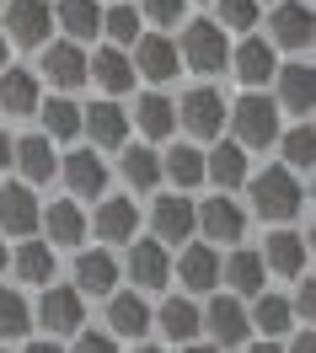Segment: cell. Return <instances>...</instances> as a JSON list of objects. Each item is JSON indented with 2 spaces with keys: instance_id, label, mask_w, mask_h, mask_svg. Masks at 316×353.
Wrapping results in <instances>:
<instances>
[{
  "instance_id": "14",
  "label": "cell",
  "mask_w": 316,
  "mask_h": 353,
  "mask_svg": "<svg viewBox=\"0 0 316 353\" xmlns=\"http://www.w3.org/2000/svg\"><path fill=\"white\" fill-rule=\"evenodd\" d=\"M177 279H182L188 289H215V284H220V257H215V246L193 241V246L177 257Z\"/></svg>"
},
{
  "instance_id": "19",
  "label": "cell",
  "mask_w": 316,
  "mask_h": 353,
  "mask_svg": "<svg viewBox=\"0 0 316 353\" xmlns=\"http://www.w3.org/2000/svg\"><path fill=\"white\" fill-rule=\"evenodd\" d=\"M65 176H70V188H75L81 199H97V193L108 188V166H102L91 150H75V155H70V161H65Z\"/></svg>"
},
{
  "instance_id": "15",
  "label": "cell",
  "mask_w": 316,
  "mask_h": 353,
  "mask_svg": "<svg viewBox=\"0 0 316 353\" xmlns=\"http://www.w3.org/2000/svg\"><path fill=\"white\" fill-rule=\"evenodd\" d=\"M263 263L273 273H284V279H300L306 273V241L295 236V230H273L268 246H263Z\"/></svg>"
},
{
  "instance_id": "28",
  "label": "cell",
  "mask_w": 316,
  "mask_h": 353,
  "mask_svg": "<svg viewBox=\"0 0 316 353\" xmlns=\"http://www.w3.org/2000/svg\"><path fill=\"white\" fill-rule=\"evenodd\" d=\"M43 139H75V134H81V108H75V102H70V97H48L43 108Z\"/></svg>"
},
{
  "instance_id": "13",
  "label": "cell",
  "mask_w": 316,
  "mask_h": 353,
  "mask_svg": "<svg viewBox=\"0 0 316 353\" xmlns=\"http://www.w3.org/2000/svg\"><path fill=\"white\" fill-rule=\"evenodd\" d=\"M166 273H172V263H166V246L161 241H135L129 246V279L145 289H161L166 284Z\"/></svg>"
},
{
  "instance_id": "50",
  "label": "cell",
  "mask_w": 316,
  "mask_h": 353,
  "mask_svg": "<svg viewBox=\"0 0 316 353\" xmlns=\"http://www.w3.org/2000/svg\"><path fill=\"white\" fill-rule=\"evenodd\" d=\"M188 353H220V348H188Z\"/></svg>"
},
{
  "instance_id": "10",
  "label": "cell",
  "mask_w": 316,
  "mask_h": 353,
  "mask_svg": "<svg viewBox=\"0 0 316 353\" xmlns=\"http://www.w3.org/2000/svg\"><path fill=\"white\" fill-rule=\"evenodd\" d=\"M81 129H91V139L97 145H124V134H129V112L118 108V102H91L86 112H81Z\"/></svg>"
},
{
  "instance_id": "9",
  "label": "cell",
  "mask_w": 316,
  "mask_h": 353,
  "mask_svg": "<svg viewBox=\"0 0 316 353\" xmlns=\"http://www.w3.org/2000/svg\"><path fill=\"white\" fill-rule=\"evenodd\" d=\"M193 225H204L209 241H241V230H247L241 209H236L230 199H209L204 209H193Z\"/></svg>"
},
{
  "instance_id": "25",
  "label": "cell",
  "mask_w": 316,
  "mask_h": 353,
  "mask_svg": "<svg viewBox=\"0 0 316 353\" xmlns=\"http://www.w3.org/2000/svg\"><path fill=\"white\" fill-rule=\"evenodd\" d=\"M108 321H113L118 337H139V332H150V305L139 294H118L113 305H108Z\"/></svg>"
},
{
  "instance_id": "46",
  "label": "cell",
  "mask_w": 316,
  "mask_h": 353,
  "mask_svg": "<svg viewBox=\"0 0 316 353\" xmlns=\"http://www.w3.org/2000/svg\"><path fill=\"white\" fill-rule=\"evenodd\" d=\"M11 150H17V145H11V139H6V129H0V172L11 166Z\"/></svg>"
},
{
  "instance_id": "53",
  "label": "cell",
  "mask_w": 316,
  "mask_h": 353,
  "mask_svg": "<svg viewBox=\"0 0 316 353\" xmlns=\"http://www.w3.org/2000/svg\"><path fill=\"white\" fill-rule=\"evenodd\" d=\"M0 353H6V348H0Z\"/></svg>"
},
{
  "instance_id": "17",
  "label": "cell",
  "mask_w": 316,
  "mask_h": 353,
  "mask_svg": "<svg viewBox=\"0 0 316 353\" xmlns=\"http://www.w3.org/2000/svg\"><path fill=\"white\" fill-rule=\"evenodd\" d=\"M199 321L215 332V343H220V348H230V343H241V337H247V310L236 305V300H215Z\"/></svg>"
},
{
  "instance_id": "37",
  "label": "cell",
  "mask_w": 316,
  "mask_h": 353,
  "mask_svg": "<svg viewBox=\"0 0 316 353\" xmlns=\"http://www.w3.org/2000/svg\"><path fill=\"white\" fill-rule=\"evenodd\" d=\"M27 321H32V310L17 289H0V337H22Z\"/></svg>"
},
{
  "instance_id": "3",
  "label": "cell",
  "mask_w": 316,
  "mask_h": 353,
  "mask_svg": "<svg viewBox=\"0 0 316 353\" xmlns=\"http://www.w3.org/2000/svg\"><path fill=\"white\" fill-rule=\"evenodd\" d=\"M182 59L199 70V75H215V70L230 65V43L226 32L215 22H188V32H182Z\"/></svg>"
},
{
  "instance_id": "5",
  "label": "cell",
  "mask_w": 316,
  "mask_h": 353,
  "mask_svg": "<svg viewBox=\"0 0 316 353\" xmlns=\"http://www.w3.org/2000/svg\"><path fill=\"white\" fill-rule=\"evenodd\" d=\"M188 129L199 134V139H215L220 134V123H226V97L215 86H199V91H188L182 97V112H177Z\"/></svg>"
},
{
  "instance_id": "4",
  "label": "cell",
  "mask_w": 316,
  "mask_h": 353,
  "mask_svg": "<svg viewBox=\"0 0 316 353\" xmlns=\"http://www.w3.org/2000/svg\"><path fill=\"white\" fill-rule=\"evenodd\" d=\"M6 27H11V43L38 48V43H48L54 11H48V0H11L6 6Z\"/></svg>"
},
{
  "instance_id": "45",
  "label": "cell",
  "mask_w": 316,
  "mask_h": 353,
  "mask_svg": "<svg viewBox=\"0 0 316 353\" xmlns=\"http://www.w3.org/2000/svg\"><path fill=\"white\" fill-rule=\"evenodd\" d=\"M290 353H316V343H311V327H306V332H295V343H290Z\"/></svg>"
},
{
  "instance_id": "30",
  "label": "cell",
  "mask_w": 316,
  "mask_h": 353,
  "mask_svg": "<svg viewBox=\"0 0 316 353\" xmlns=\"http://www.w3.org/2000/svg\"><path fill=\"white\" fill-rule=\"evenodd\" d=\"M59 22L70 38H91V32H102V6L97 0H59Z\"/></svg>"
},
{
  "instance_id": "23",
  "label": "cell",
  "mask_w": 316,
  "mask_h": 353,
  "mask_svg": "<svg viewBox=\"0 0 316 353\" xmlns=\"http://www.w3.org/2000/svg\"><path fill=\"white\" fill-rule=\"evenodd\" d=\"M11 161L27 172V182H48L54 176V145H48L43 134H32V139H22L17 150H11Z\"/></svg>"
},
{
  "instance_id": "41",
  "label": "cell",
  "mask_w": 316,
  "mask_h": 353,
  "mask_svg": "<svg viewBox=\"0 0 316 353\" xmlns=\"http://www.w3.org/2000/svg\"><path fill=\"white\" fill-rule=\"evenodd\" d=\"M220 32H226V27H236V32H241V27H257V0H220Z\"/></svg>"
},
{
  "instance_id": "33",
  "label": "cell",
  "mask_w": 316,
  "mask_h": 353,
  "mask_svg": "<svg viewBox=\"0 0 316 353\" xmlns=\"http://www.w3.org/2000/svg\"><path fill=\"white\" fill-rule=\"evenodd\" d=\"M161 172L172 176L177 188H199L204 182V155L193 150V145H177V150H166V166Z\"/></svg>"
},
{
  "instance_id": "48",
  "label": "cell",
  "mask_w": 316,
  "mask_h": 353,
  "mask_svg": "<svg viewBox=\"0 0 316 353\" xmlns=\"http://www.w3.org/2000/svg\"><path fill=\"white\" fill-rule=\"evenodd\" d=\"M0 70H6V38H0Z\"/></svg>"
},
{
  "instance_id": "43",
  "label": "cell",
  "mask_w": 316,
  "mask_h": 353,
  "mask_svg": "<svg viewBox=\"0 0 316 353\" xmlns=\"http://www.w3.org/2000/svg\"><path fill=\"white\" fill-rule=\"evenodd\" d=\"M75 353H118V348H113V337H108V332H86V337L75 343Z\"/></svg>"
},
{
  "instance_id": "21",
  "label": "cell",
  "mask_w": 316,
  "mask_h": 353,
  "mask_svg": "<svg viewBox=\"0 0 316 353\" xmlns=\"http://www.w3.org/2000/svg\"><path fill=\"white\" fill-rule=\"evenodd\" d=\"M113 279H118V263L108 257V252H86L81 263H75V294H108L113 289Z\"/></svg>"
},
{
  "instance_id": "1",
  "label": "cell",
  "mask_w": 316,
  "mask_h": 353,
  "mask_svg": "<svg viewBox=\"0 0 316 353\" xmlns=\"http://www.w3.org/2000/svg\"><path fill=\"white\" fill-rule=\"evenodd\" d=\"M230 123H236V145L241 150H257V145H273L279 139V108H273L268 97H257V91H247L241 102H236V112H226Z\"/></svg>"
},
{
  "instance_id": "11",
  "label": "cell",
  "mask_w": 316,
  "mask_h": 353,
  "mask_svg": "<svg viewBox=\"0 0 316 353\" xmlns=\"http://www.w3.org/2000/svg\"><path fill=\"white\" fill-rule=\"evenodd\" d=\"M273 43L311 48V6H306V0H284V6L273 11Z\"/></svg>"
},
{
  "instance_id": "47",
  "label": "cell",
  "mask_w": 316,
  "mask_h": 353,
  "mask_svg": "<svg viewBox=\"0 0 316 353\" xmlns=\"http://www.w3.org/2000/svg\"><path fill=\"white\" fill-rule=\"evenodd\" d=\"M27 353H59V348H54V343H32Z\"/></svg>"
},
{
  "instance_id": "52",
  "label": "cell",
  "mask_w": 316,
  "mask_h": 353,
  "mask_svg": "<svg viewBox=\"0 0 316 353\" xmlns=\"http://www.w3.org/2000/svg\"><path fill=\"white\" fill-rule=\"evenodd\" d=\"M135 353H156V348H135Z\"/></svg>"
},
{
  "instance_id": "44",
  "label": "cell",
  "mask_w": 316,
  "mask_h": 353,
  "mask_svg": "<svg viewBox=\"0 0 316 353\" xmlns=\"http://www.w3.org/2000/svg\"><path fill=\"white\" fill-rule=\"evenodd\" d=\"M290 310H300V316H306V327H311V316H316V289H311V279L300 284V294H295V305H290Z\"/></svg>"
},
{
  "instance_id": "32",
  "label": "cell",
  "mask_w": 316,
  "mask_h": 353,
  "mask_svg": "<svg viewBox=\"0 0 316 353\" xmlns=\"http://www.w3.org/2000/svg\"><path fill=\"white\" fill-rule=\"evenodd\" d=\"M226 284L236 294H263V257L257 252H236L226 263Z\"/></svg>"
},
{
  "instance_id": "8",
  "label": "cell",
  "mask_w": 316,
  "mask_h": 353,
  "mask_svg": "<svg viewBox=\"0 0 316 353\" xmlns=\"http://www.w3.org/2000/svg\"><path fill=\"white\" fill-rule=\"evenodd\" d=\"M81 316H86V305H81V294L65 284L43 289V300H38V321H43L48 332H75L81 327Z\"/></svg>"
},
{
  "instance_id": "2",
  "label": "cell",
  "mask_w": 316,
  "mask_h": 353,
  "mask_svg": "<svg viewBox=\"0 0 316 353\" xmlns=\"http://www.w3.org/2000/svg\"><path fill=\"white\" fill-rule=\"evenodd\" d=\"M252 203H257L263 220H290V214H300V182H295V172L268 166L263 176H252Z\"/></svg>"
},
{
  "instance_id": "35",
  "label": "cell",
  "mask_w": 316,
  "mask_h": 353,
  "mask_svg": "<svg viewBox=\"0 0 316 353\" xmlns=\"http://www.w3.org/2000/svg\"><path fill=\"white\" fill-rule=\"evenodd\" d=\"M17 273H22L27 284H48V273H54V252L43 241H27L17 252Z\"/></svg>"
},
{
  "instance_id": "29",
  "label": "cell",
  "mask_w": 316,
  "mask_h": 353,
  "mask_svg": "<svg viewBox=\"0 0 316 353\" xmlns=\"http://www.w3.org/2000/svg\"><path fill=\"white\" fill-rule=\"evenodd\" d=\"M135 118H139V129L150 134V139H166V134L177 129V108L166 102V97H139V108H135Z\"/></svg>"
},
{
  "instance_id": "31",
  "label": "cell",
  "mask_w": 316,
  "mask_h": 353,
  "mask_svg": "<svg viewBox=\"0 0 316 353\" xmlns=\"http://www.w3.org/2000/svg\"><path fill=\"white\" fill-rule=\"evenodd\" d=\"M204 172L215 176L220 188H236V182H247V150L241 145H220V150L204 161Z\"/></svg>"
},
{
  "instance_id": "49",
  "label": "cell",
  "mask_w": 316,
  "mask_h": 353,
  "mask_svg": "<svg viewBox=\"0 0 316 353\" xmlns=\"http://www.w3.org/2000/svg\"><path fill=\"white\" fill-rule=\"evenodd\" d=\"M252 353H284V348H252Z\"/></svg>"
},
{
  "instance_id": "38",
  "label": "cell",
  "mask_w": 316,
  "mask_h": 353,
  "mask_svg": "<svg viewBox=\"0 0 316 353\" xmlns=\"http://www.w3.org/2000/svg\"><path fill=\"white\" fill-rule=\"evenodd\" d=\"M290 300H279V294H263V300H257V310H252V321H257V327L263 332H290Z\"/></svg>"
},
{
  "instance_id": "6",
  "label": "cell",
  "mask_w": 316,
  "mask_h": 353,
  "mask_svg": "<svg viewBox=\"0 0 316 353\" xmlns=\"http://www.w3.org/2000/svg\"><path fill=\"white\" fill-rule=\"evenodd\" d=\"M0 230H11V236H32L38 230V199H32V188H22V182L0 188Z\"/></svg>"
},
{
  "instance_id": "27",
  "label": "cell",
  "mask_w": 316,
  "mask_h": 353,
  "mask_svg": "<svg viewBox=\"0 0 316 353\" xmlns=\"http://www.w3.org/2000/svg\"><path fill=\"white\" fill-rule=\"evenodd\" d=\"M279 102H284V112H311V70L306 65H284L279 70Z\"/></svg>"
},
{
  "instance_id": "22",
  "label": "cell",
  "mask_w": 316,
  "mask_h": 353,
  "mask_svg": "<svg viewBox=\"0 0 316 353\" xmlns=\"http://www.w3.org/2000/svg\"><path fill=\"white\" fill-rule=\"evenodd\" d=\"M156 236L161 241H188V236H193V203L177 199V193L161 199L156 203Z\"/></svg>"
},
{
  "instance_id": "40",
  "label": "cell",
  "mask_w": 316,
  "mask_h": 353,
  "mask_svg": "<svg viewBox=\"0 0 316 353\" xmlns=\"http://www.w3.org/2000/svg\"><path fill=\"white\" fill-rule=\"evenodd\" d=\"M102 27L113 32L118 43H135V38H139V11H135V6H113V11L102 17Z\"/></svg>"
},
{
  "instance_id": "24",
  "label": "cell",
  "mask_w": 316,
  "mask_h": 353,
  "mask_svg": "<svg viewBox=\"0 0 316 353\" xmlns=\"http://www.w3.org/2000/svg\"><path fill=\"white\" fill-rule=\"evenodd\" d=\"M97 236H102V241H135V203L108 199L97 209Z\"/></svg>"
},
{
  "instance_id": "42",
  "label": "cell",
  "mask_w": 316,
  "mask_h": 353,
  "mask_svg": "<svg viewBox=\"0 0 316 353\" xmlns=\"http://www.w3.org/2000/svg\"><path fill=\"white\" fill-rule=\"evenodd\" d=\"M182 6H188V0H145V17L161 22V27H177L182 22Z\"/></svg>"
},
{
  "instance_id": "34",
  "label": "cell",
  "mask_w": 316,
  "mask_h": 353,
  "mask_svg": "<svg viewBox=\"0 0 316 353\" xmlns=\"http://www.w3.org/2000/svg\"><path fill=\"white\" fill-rule=\"evenodd\" d=\"M161 332H166L172 343H188V337L199 332V310L188 305V300H166V305H161Z\"/></svg>"
},
{
  "instance_id": "20",
  "label": "cell",
  "mask_w": 316,
  "mask_h": 353,
  "mask_svg": "<svg viewBox=\"0 0 316 353\" xmlns=\"http://www.w3.org/2000/svg\"><path fill=\"white\" fill-rule=\"evenodd\" d=\"M86 75H97V86H102V91H129V86H135V65H129L118 48H102L97 59H86Z\"/></svg>"
},
{
  "instance_id": "26",
  "label": "cell",
  "mask_w": 316,
  "mask_h": 353,
  "mask_svg": "<svg viewBox=\"0 0 316 353\" xmlns=\"http://www.w3.org/2000/svg\"><path fill=\"white\" fill-rule=\"evenodd\" d=\"M38 220L48 225V241H59V246H75L86 236V214L75 203H48V214H38Z\"/></svg>"
},
{
  "instance_id": "51",
  "label": "cell",
  "mask_w": 316,
  "mask_h": 353,
  "mask_svg": "<svg viewBox=\"0 0 316 353\" xmlns=\"http://www.w3.org/2000/svg\"><path fill=\"white\" fill-rule=\"evenodd\" d=\"M0 268H6V241H0Z\"/></svg>"
},
{
  "instance_id": "16",
  "label": "cell",
  "mask_w": 316,
  "mask_h": 353,
  "mask_svg": "<svg viewBox=\"0 0 316 353\" xmlns=\"http://www.w3.org/2000/svg\"><path fill=\"white\" fill-rule=\"evenodd\" d=\"M43 75H48L59 91L81 86V81H86V54H81L75 43H54V48L43 54Z\"/></svg>"
},
{
  "instance_id": "7",
  "label": "cell",
  "mask_w": 316,
  "mask_h": 353,
  "mask_svg": "<svg viewBox=\"0 0 316 353\" xmlns=\"http://www.w3.org/2000/svg\"><path fill=\"white\" fill-rule=\"evenodd\" d=\"M135 75H145V81H172V75H177V43L161 38V32L139 38L135 43Z\"/></svg>"
},
{
  "instance_id": "12",
  "label": "cell",
  "mask_w": 316,
  "mask_h": 353,
  "mask_svg": "<svg viewBox=\"0 0 316 353\" xmlns=\"http://www.w3.org/2000/svg\"><path fill=\"white\" fill-rule=\"evenodd\" d=\"M0 108H6V118L38 112V75L32 70H0Z\"/></svg>"
},
{
  "instance_id": "18",
  "label": "cell",
  "mask_w": 316,
  "mask_h": 353,
  "mask_svg": "<svg viewBox=\"0 0 316 353\" xmlns=\"http://www.w3.org/2000/svg\"><path fill=\"white\" fill-rule=\"evenodd\" d=\"M230 65H236V75H241L247 86H263L268 75H279V65H273V48L263 43V38H247V43L230 54Z\"/></svg>"
},
{
  "instance_id": "36",
  "label": "cell",
  "mask_w": 316,
  "mask_h": 353,
  "mask_svg": "<svg viewBox=\"0 0 316 353\" xmlns=\"http://www.w3.org/2000/svg\"><path fill=\"white\" fill-rule=\"evenodd\" d=\"M124 176H129L135 188H156V182H161V161H156V150L135 145V150L124 155Z\"/></svg>"
},
{
  "instance_id": "39",
  "label": "cell",
  "mask_w": 316,
  "mask_h": 353,
  "mask_svg": "<svg viewBox=\"0 0 316 353\" xmlns=\"http://www.w3.org/2000/svg\"><path fill=\"white\" fill-rule=\"evenodd\" d=\"M311 150H316V139H311V118H306L300 129H290V134H284V161H290V166H306V172H311Z\"/></svg>"
}]
</instances>
